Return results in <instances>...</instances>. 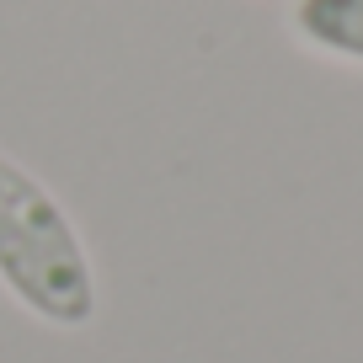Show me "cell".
I'll use <instances>...</instances> for the list:
<instances>
[{
  "label": "cell",
  "mask_w": 363,
  "mask_h": 363,
  "mask_svg": "<svg viewBox=\"0 0 363 363\" xmlns=\"http://www.w3.org/2000/svg\"><path fill=\"white\" fill-rule=\"evenodd\" d=\"M0 284L48 326H86L96 278L69 214L33 171L0 155Z\"/></svg>",
  "instance_id": "1"
},
{
  "label": "cell",
  "mask_w": 363,
  "mask_h": 363,
  "mask_svg": "<svg viewBox=\"0 0 363 363\" xmlns=\"http://www.w3.org/2000/svg\"><path fill=\"white\" fill-rule=\"evenodd\" d=\"M294 33L315 43L320 54L358 59L363 65V0H299Z\"/></svg>",
  "instance_id": "2"
}]
</instances>
